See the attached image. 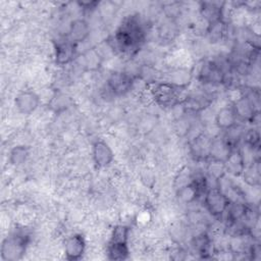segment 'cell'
Masks as SVG:
<instances>
[{"label": "cell", "instance_id": "cell-26", "mask_svg": "<svg viewBox=\"0 0 261 261\" xmlns=\"http://www.w3.org/2000/svg\"><path fill=\"white\" fill-rule=\"evenodd\" d=\"M129 228L125 225H117L112 231L110 241L112 242H126L128 241Z\"/></svg>", "mask_w": 261, "mask_h": 261}, {"label": "cell", "instance_id": "cell-7", "mask_svg": "<svg viewBox=\"0 0 261 261\" xmlns=\"http://www.w3.org/2000/svg\"><path fill=\"white\" fill-rule=\"evenodd\" d=\"M212 139L213 137L204 133H200L193 138L189 144L192 156L197 160H208Z\"/></svg>", "mask_w": 261, "mask_h": 261}, {"label": "cell", "instance_id": "cell-25", "mask_svg": "<svg viewBox=\"0 0 261 261\" xmlns=\"http://www.w3.org/2000/svg\"><path fill=\"white\" fill-rule=\"evenodd\" d=\"M210 245H211V241H210L209 237L204 232L197 236L194 240L195 250H197L199 252V254H202V255L207 254L209 252Z\"/></svg>", "mask_w": 261, "mask_h": 261}, {"label": "cell", "instance_id": "cell-17", "mask_svg": "<svg viewBox=\"0 0 261 261\" xmlns=\"http://www.w3.org/2000/svg\"><path fill=\"white\" fill-rule=\"evenodd\" d=\"M242 176L247 185L250 187H258L260 185V160L259 158L253 159L251 162L247 163Z\"/></svg>", "mask_w": 261, "mask_h": 261}, {"label": "cell", "instance_id": "cell-14", "mask_svg": "<svg viewBox=\"0 0 261 261\" xmlns=\"http://www.w3.org/2000/svg\"><path fill=\"white\" fill-rule=\"evenodd\" d=\"M90 35V25L89 23L83 19L77 18L70 22L69 31H68V40L73 44H79L84 42Z\"/></svg>", "mask_w": 261, "mask_h": 261}, {"label": "cell", "instance_id": "cell-1", "mask_svg": "<svg viewBox=\"0 0 261 261\" xmlns=\"http://www.w3.org/2000/svg\"><path fill=\"white\" fill-rule=\"evenodd\" d=\"M144 39L145 32L142 22L135 15L124 19L113 37L116 49L123 53L135 52L142 45Z\"/></svg>", "mask_w": 261, "mask_h": 261}, {"label": "cell", "instance_id": "cell-22", "mask_svg": "<svg viewBox=\"0 0 261 261\" xmlns=\"http://www.w3.org/2000/svg\"><path fill=\"white\" fill-rule=\"evenodd\" d=\"M225 33V24L223 20H218L213 23H209L207 35L211 42H218L222 39Z\"/></svg>", "mask_w": 261, "mask_h": 261}, {"label": "cell", "instance_id": "cell-24", "mask_svg": "<svg viewBox=\"0 0 261 261\" xmlns=\"http://www.w3.org/2000/svg\"><path fill=\"white\" fill-rule=\"evenodd\" d=\"M245 144L248 149L251 151H258L259 150V143H260V135L258 129H249L243 136Z\"/></svg>", "mask_w": 261, "mask_h": 261}, {"label": "cell", "instance_id": "cell-6", "mask_svg": "<svg viewBox=\"0 0 261 261\" xmlns=\"http://www.w3.org/2000/svg\"><path fill=\"white\" fill-rule=\"evenodd\" d=\"M199 80L206 85H218L224 82L225 72L215 61L205 62L199 71Z\"/></svg>", "mask_w": 261, "mask_h": 261}, {"label": "cell", "instance_id": "cell-15", "mask_svg": "<svg viewBox=\"0 0 261 261\" xmlns=\"http://www.w3.org/2000/svg\"><path fill=\"white\" fill-rule=\"evenodd\" d=\"M211 104V98L208 95L205 94H194L190 96H186L184 99L182 105L185 112H199L207 107H209Z\"/></svg>", "mask_w": 261, "mask_h": 261}, {"label": "cell", "instance_id": "cell-5", "mask_svg": "<svg viewBox=\"0 0 261 261\" xmlns=\"http://www.w3.org/2000/svg\"><path fill=\"white\" fill-rule=\"evenodd\" d=\"M134 77L123 71H114L107 80L108 90L115 96L126 94L133 87Z\"/></svg>", "mask_w": 261, "mask_h": 261}, {"label": "cell", "instance_id": "cell-19", "mask_svg": "<svg viewBox=\"0 0 261 261\" xmlns=\"http://www.w3.org/2000/svg\"><path fill=\"white\" fill-rule=\"evenodd\" d=\"M128 243L110 241L107 247V256L110 260H125L129 256Z\"/></svg>", "mask_w": 261, "mask_h": 261}, {"label": "cell", "instance_id": "cell-21", "mask_svg": "<svg viewBox=\"0 0 261 261\" xmlns=\"http://www.w3.org/2000/svg\"><path fill=\"white\" fill-rule=\"evenodd\" d=\"M30 155V149L28 146L18 145L11 149L9 153V161L12 165L19 166L23 164Z\"/></svg>", "mask_w": 261, "mask_h": 261}, {"label": "cell", "instance_id": "cell-2", "mask_svg": "<svg viewBox=\"0 0 261 261\" xmlns=\"http://www.w3.org/2000/svg\"><path fill=\"white\" fill-rule=\"evenodd\" d=\"M150 94L154 101L162 107H174L182 103L186 96L182 89L168 82H152L149 85Z\"/></svg>", "mask_w": 261, "mask_h": 261}, {"label": "cell", "instance_id": "cell-9", "mask_svg": "<svg viewBox=\"0 0 261 261\" xmlns=\"http://www.w3.org/2000/svg\"><path fill=\"white\" fill-rule=\"evenodd\" d=\"M92 156H93L94 163L99 168H104L109 166L114 159V153L111 147L105 141H102V140L97 141L93 145Z\"/></svg>", "mask_w": 261, "mask_h": 261}, {"label": "cell", "instance_id": "cell-12", "mask_svg": "<svg viewBox=\"0 0 261 261\" xmlns=\"http://www.w3.org/2000/svg\"><path fill=\"white\" fill-rule=\"evenodd\" d=\"M224 165L226 173H229L233 176H242L246 166V160L243 152L240 149L233 148L227 159L224 161Z\"/></svg>", "mask_w": 261, "mask_h": 261}, {"label": "cell", "instance_id": "cell-10", "mask_svg": "<svg viewBox=\"0 0 261 261\" xmlns=\"http://www.w3.org/2000/svg\"><path fill=\"white\" fill-rule=\"evenodd\" d=\"M86 251V241L85 238L75 233L68 237L64 243V253L65 258L70 261L80 260Z\"/></svg>", "mask_w": 261, "mask_h": 261}, {"label": "cell", "instance_id": "cell-3", "mask_svg": "<svg viewBox=\"0 0 261 261\" xmlns=\"http://www.w3.org/2000/svg\"><path fill=\"white\" fill-rule=\"evenodd\" d=\"M29 245V236L15 231L7 236L1 243L0 257L2 261H17L23 257Z\"/></svg>", "mask_w": 261, "mask_h": 261}, {"label": "cell", "instance_id": "cell-8", "mask_svg": "<svg viewBox=\"0 0 261 261\" xmlns=\"http://www.w3.org/2000/svg\"><path fill=\"white\" fill-rule=\"evenodd\" d=\"M40 97L33 91H22L15 97L14 105L16 110L24 115H30L38 108Z\"/></svg>", "mask_w": 261, "mask_h": 261}, {"label": "cell", "instance_id": "cell-11", "mask_svg": "<svg viewBox=\"0 0 261 261\" xmlns=\"http://www.w3.org/2000/svg\"><path fill=\"white\" fill-rule=\"evenodd\" d=\"M238 117L232 105L221 107L214 117V124L220 130H226L238 123Z\"/></svg>", "mask_w": 261, "mask_h": 261}, {"label": "cell", "instance_id": "cell-23", "mask_svg": "<svg viewBox=\"0 0 261 261\" xmlns=\"http://www.w3.org/2000/svg\"><path fill=\"white\" fill-rule=\"evenodd\" d=\"M83 57H84V66H86L88 69H91V70L97 69L101 64L102 58L100 57L99 53L95 49L88 50Z\"/></svg>", "mask_w": 261, "mask_h": 261}, {"label": "cell", "instance_id": "cell-4", "mask_svg": "<svg viewBox=\"0 0 261 261\" xmlns=\"http://www.w3.org/2000/svg\"><path fill=\"white\" fill-rule=\"evenodd\" d=\"M229 204V199L219 187L209 188L204 193V205L207 211L215 217L223 215Z\"/></svg>", "mask_w": 261, "mask_h": 261}, {"label": "cell", "instance_id": "cell-20", "mask_svg": "<svg viewBox=\"0 0 261 261\" xmlns=\"http://www.w3.org/2000/svg\"><path fill=\"white\" fill-rule=\"evenodd\" d=\"M206 170L208 175L216 181H220L221 179H223L226 174L224 162L215 159H208Z\"/></svg>", "mask_w": 261, "mask_h": 261}, {"label": "cell", "instance_id": "cell-13", "mask_svg": "<svg viewBox=\"0 0 261 261\" xmlns=\"http://www.w3.org/2000/svg\"><path fill=\"white\" fill-rule=\"evenodd\" d=\"M76 45L68 39L59 41L55 46V61L59 65H64L71 62L76 54Z\"/></svg>", "mask_w": 261, "mask_h": 261}, {"label": "cell", "instance_id": "cell-27", "mask_svg": "<svg viewBox=\"0 0 261 261\" xmlns=\"http://www.w3.org/2000/svg\"><path fill=\"white\" fill-rule=\"evenodd\" d=\"M176 122V130H179V134L181 136H185L190 132L192 124L185 117H180Z\"/></svg>", "mask_w": 261, "mask_h": 261}, {"label": "cell", "instance_id": "cell-18", "mask_svg": "<svg viewBox=\"0 0 261 261\" xmlns=\"http://www.w3.org/2000/svg\"><path fill=\"white\" fill-rule=\"evenodd\" d=\"M222 7L220 3L216 2H204L201 7L202 16L209 23H213L218 20H222Z\"/></svg>", "mask_w": 261, "mask_h": 261}, {"label": "cell", "instance_id": "cell-16", "mask_svg": "<svg viewBox=\"0 0 261 261\" xmlns=\"http://www.w3.org/2000/svg\"><path fill=\"white\" fill-rule=\"evenodd\" d=\"M233 148L223 137H214L210 146L209 159H215L224 162Z\"/></svg>", "mask_w": 261, "mask_h": 261}]
</instances>
